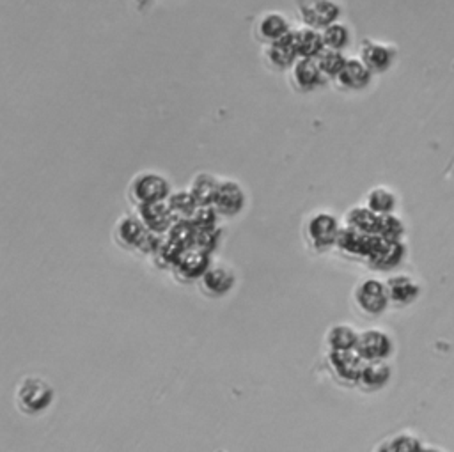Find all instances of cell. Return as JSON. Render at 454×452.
Instances as JSON below:
<instances>
[{
  "mask_svg": "<svg viewBox=\"0 0 454 452\" xmlns=\"http://www.w3.org/2000/svg\"><path fill=\"white\" fill-rule=\"evenodd\" d=\"M55 399V391L48 379L41 376H25L20 379L15 391V401L27 415H40L47 412Z\"/></svg>",
  "mask_w": 454,
  "mask_h": 452,
  "instance_id": "1",
  "label": "cell"
},
{
  "mask_svg": "<svg viewBox=\"0 0 454 452\" xmlns=\"http://www.w3.org/2000/svg\"><path fill=\"white\" fill-rule=\"evenodd\" d=\"M171 193V183L158 172H138L128 185V195L137 206L167 201Z\"/></svg>",
  "mask_w": 454,
  "mask_h": 452,
  "instance_id": "2",
  "label": "cell"
},
{
  "mask_svg": "<svg viewBox=\"0 0 454 452\" xmlns=\"http://www.w3.org/2000/svg\"><path fill=\"white\" fill-rule=\"evenodd\" d=\"M339 220L332 213L320 212L314 213L306 224V240L314 250L325 252L337 243L339 236Z\"/></svg>",
  "mask_w": 454,
  "mask_h": 452,
  "instance_id": "3",
  "label": "cell"
},
{
  "mask_svg": "<svg viewBox=\"0 0 454 452\" xmlns=\"http://www.w3.org/2000/svg\"><path fill=\"white\" fill-rule=\"evenodd\" d=\"M353 300L360 312L366 316H380L390 303L387 286L378 279H366L360 282L353 291Z\"/></svg>",
  "mask_w": 454,
  "mask_h": 452,
  "instance_id": "4",
  "label": "cell"
},
{
  "mask_svg": "<svg viewBox=\"0 0 454 452\" xmlns=\"http://www.w3.org/2000/svg\"><path fill=\"white\" fill-rule=\"evenodd\" d=\"M364 360L355 350H328L327 365L334 378L346 385H359Z\"/></svg>",
  "mask_w": 454,
  "mask_h": 452,
  "instance_id": "5",
  "label": "cell"
},
{
  "mask_svg": "<svg viewBox=\"0 0 454 452\" xmlns=\"http://www.w3.org/2000/svg\"><path fill=\"white\" fill-rule=\"evenodd\" d=\"M355 351L364 358L366 362L369 360H387L393 355L394 344L389 334L383 330H364L359 334V341H357Z\"/></svg>",
  "mask_w": 454,
  "mask_h": 452,
  "instance_id": "6",
  "label": "cell"
},
{
  "mask_svg": "<svg viewBox=\"0 0 454 452\" xmlns=\"http://www.w3.org/2000/svg\"><path fill=\"white\" fill-rule=\"evenodd\" d=\"M247 204V195L241 185L234 179H222L220 186H218L217 197H215L213 206L222 216H233L240 215Z\"/></svg>",
  "mask_w": 454,
  "mask_h": 452,
  "instance_id": "7",
  "label": "cell"
},
{
  "mask_svg": "<svg viewBox=\"0 0 454 452\" xmlns=\"http://www.w3.org/2000/svg\"><path fill=\"white\" fill-rule=\"evenodd\" d=\"M211 264H213L211 254L192 247L183 252L181 257H179V261L176 263V267L172 268V270H174L176 277H178L179 281L196 282L206 274V270Z\"/></svg>",
  "mask_w": 454,
  "mask_h": 452,
  "instance_id": "8",
  "label": "cell"
},
{
  "mask_svg": "<svg viewBox=\"0 0 454 452\" xmlns=\"http://www.w3.org/2000/svg\"><path fill=\"white\" fill-rule=\"evenodd\" d=\"M237 284L234 271L225 264H211L206 274L199 279V286L204 295L211 298H220L231 293V289Z\"/></svg>",
  "mask_w": 454,
  "mask_h": 452,
  "instance_id": "9",
  "label": "cell"
},
{
  "mask_svg": "<svg viewBox=\"0 0 454 452\" xmlns=\"http://www.w3.org/2000/svg\"><path fill=\"white\" fill-rule=\"evenodd\" d=\"M137 215L142 220L145 229L151 231V233L162 234V236L167 234L171 231L172 224L176 222L167 201L149 202V204L137 206Z\"/></svg>",
  "mask_w": 454,
  "mask_h": 452,
  "instance_id": "10",
  "label": "cell"
},
{
  "mask_svg": "<svg viewBox=\"0 0 454 452\" xmlns=\"http://www.w3.org/2000/svg\"><path fill=\"white\" fill-rule=\"evenodd\" d=\"M405 245L401 240H386L378 234L376 245L367 257V263L378 270H393L403 261Z\"/></svg>",
  "mask_w": 454,
  "mask_h": 452,
  "instance_id": "11",
  "label": "cell"
},
{
  "mask_svg": "<svg viewBox=\"0 0 454 452\" xmlns=\"http://www.w3.org/2000/svg\"><path fill=\"white\" fill-rule=\"evenodd\" d=\"M378 240V234H366L360 231L353 229V227H341L337 236V243L335 247L341 248L342 252L350 255H359V257H369L373 252L374 243Z\"/></svg>",
  "mask_w": 454,
  "mask_h": 452,
  "instance_id": "12",
  "label": "cell"
},
{
  "mask_svg": "<svg viewBox=\"0 0 454 452\" xmlns=\"http://www.w3.org/2000/svg\"><path fill=\"white\" fill-rule=\"evenodd\" d=\"M145 227L142 220L133 215H123L117 219L116 226H114V238L117 243L124 248H135L137 250L138 243L144 238Z\"/></svg>",
  "mask_w": 454,
  "mask_h": 452,
  "instance_id": "13",
  "label": "cell"
},
{
  "mask_svg": "<svg viewBox=\"0 0 454 452\" xmlns=\"http://www.w3.org/2000/svg\"><path fill=\"white\" fill-rule=\"evenodd\" d=\"M386 286L390 303H394V305H408V303L415 302L419 293H421L417 282L408 275H393L390 279H387Z\"/></svg>",
  "mask_w": 454,
  "mask_h": 452,
  "instance_id": "14",
  "label": "cell"
},
{
  "mask_svg": "<svg viewBox=\"0 0 454 452\" xmlns=\"http://www.w3.org/2000/svg\"><path fill=\"white\" fill-rule=\"evenodd\" d=\"M323 71H321L320 64H318L316 59L304 57L301 61H298L294 64L293 70V80L294 85L301 91H311V89H316L318 85L323 82Z\"/></svg>",
  "mask_w": 454,
  "mask_h": 452,
  "instance_id": "15",
  "label": "cell"
},
{
  "mask_svg": "<svg viewBox=\"0 0 454 452\" xmlns=\"http://www.w3.org/2000/svg\"><path fill=\"white\" fill-rule=\"evenodd\" d=\"M390 379V365L387 360H369L364 364L360 372L359 385L364 391H378L389 383Z\"/></svg>",
  "mask_w": 454,
  "mask_h": 452,
  "instance_id": "16",
  "label": "cell"
},
{
  "mask_svg": "<svg viewBox=\"0 0 454 452\" xmlns=\"http://www.w3.org/2000/svg\"><path fill=\"white\" fill-rule=\"evenodd\" d=\"M371 73L362 61H346L335 78L346 89H364L371 82Z\"/></svg>",
  "mask_w": 454,
  "mask_h": 452,
  "instance_id": "17",
  "label": "cell"
},
{
  "mask_svg": "<svg viewBox=\"0 0 454 452\" xmlns=\"http://www.w3.org/2000/svg\"><path fill=\"white\" fill-rule=\"evenodd\" d=\"M220 181L222 179L210 174V172H199V174L193 176L192 183H190V192L201 206L213 204Z\"/></svg>",
  "mask_w": 454,
  "mask_h": 452,
  "instance_id": "18",
  "label": "cell"
},
{
  "mask_svg": "<svg viewBox=\"0 0 454 452\" xmlns=\"http://www.w3.org/2000/svg\"><path fill=\"white\" fill-rule=\"evenodd\" d=\"M380 219L382 215L374 213L373 209H369L367 206H357L352 208L345 216V222L348 227L360 231L366 234H378L380 231Z\"/></svg>",
  "mask_w": 454,
  "mask_h": 452,
  "instance_id": "19",
  "label": "cell"
},
{
  "mask_svg": "<svg viewBox=\"0 0 454 452\" xmlns=\"http://www.w3.org/2000/svg\"><path fill=\"white\" fill-rule=\"evenodd\" d=\"M298 55L297 43H294V37H280V39L273 41L270 44L268 51H266V57H268L270 64L277 70H286L287 66H291L294 61V57Z\"/></svg>",
  "mask_w": 454,
  "mask_h": 452,
  "instance_id": "20",
  "label": "cell"
},
{
  "mask_svg": "<svg viewBox=\"0 0 454 452\" xmlns=\"http://www.w3.org/2000/svg\"><path fill=\"white\" fill-rule=\"evenodd\" d=\"M362 62L369 68L373 73H382L386 71L387 68L390 66V62H393V51L390 48L383 47L380 43H366L362 47Z\"/></svg>",
  "mask_w": 454,
  "mask_h": 452,
  "instance_id": "21",
  "label": "cell"
},
{
  "mask_svg": "<svg viewBox=\"0 0 454 452\" xmlns=\"http://www.w3.org/2000/svg\"><path fill=\"white\" fill-rule=\"evenodd\" d=\"M359 332L350 325H332L325 336L328 350H355Z\"/></svg>",
  "mask_w": 454,
  "mask_h": 452,
  "instance_id": "22",
  "label": "cell"
},
{
  "mask_svg": "<svg viewBox=\"0 0 454 452\" xmlns=\"http://www.w3.org/2000/svg\"><path fill=\"white\" fill-rule=\"evenodd\" d=\"M167 204L171 208L174 220H190L193 216V213H196L199 202L196 201V197H193L190 190L189 192L183 190V192L171 193L167 199Z\"/></svg>",
  "mask_w": 454,
  "mask_h": 452,
  "instance_id": "23",
  "label": "cell"
},
{
  "mask_svg": "<svg viewBox=\"0 0 454 452\" xmlns=\"http://www.w3.org/2000/svg\"><path fill=\"white\" fill-rule=\"evenodd\" d=\"M396 195H394L390 190L383 188V186H378V188H373L366 197V206L369 209H373L378 215H390L396 209Z\"/></svg>",
  "mask_w": 454,
  "mask_h": 452,
  "instance_id": "24",
  "label": "cell"
},
{
  "mask_svg": "<svg viewBox=\"0 0 454 452\" xmlns=\"http://www.w3.org/2000/svg\"><path fill=\"white\" fill-rule=\"evenodd\" d=\"M196 233H197V227L193 226L192 220H176V222L172 224L171 231L167 233V238L186 250V248L193 247Z\"/></svg>",
  "mask_w": 454,
  "mask_h": 452,
  "instance_id": "25",
  "label": "cell"
},
{
  "mask_svg": "<svg viewBox=\"0 0 454 452\" xmlns=\"http://www.w3.org/2000/svg\"><path fill=\"white\" fill-rule=\"evenodd\" d=\"M294 43H297L298 55H301V57L316 59L321 54V48H323V41L313 30H306V32L298 34L294 37Z\"/></svg>",
  "mask_w": 454,
  "mask_h": 452,
  "instance_id": "26",
  "label": "cell"
},
{
  "mask_svg": "<svg viewBox=\"0 0 454 452\" xmlns=\"http://www.w3.org/2000/svg\"><path fill=\"white\" fill-rule=\"evenodd\" d=\"M318 64H320L321 71H323L325 77H337L341 68L345 66V57L339 54L337 50H328L323 51L316 57Z\"/></svg>",
  "mask_w": 454,
  "mask_h": 452,
  "instance_id": "27",
  "label": "cell"
},
{
  "mask_svg": "<svg viewBox=\"0 0 454 452\" xmlns=\"http://www.w3.org/2000/svg\"><path fill=\"white\" fill-rule=\"evenodd\" d=\"M220 229L217 226L208 227V229H197L196 240H193V247L199 250L213 254V250L217 248V245L220 243Z\"/></svg>",
  "mask_w": 454,
  "mask_h": 452,
  "instance_id": "28",
  "label": "cell"
},
{
  "mask_svg": "<svg viewBox=\"0 0 454 452\" xmlns=\"http://www.w3.org/2000/svg\"><path fill=\"white\" fill-rule=\"evenodd\" d=\"M378 234L386 238V240H401L405 234V226L398 216H394V213H390V215H382Z\"/></svg>",
  "mask_w": 454,
  "mask_h": 452,
  "instance_id": "29",
  "label": "cell"
},
{
  "mask_svg": "<svg viewBox=\"0 0 454 452\" xmlns=\"http://www.w3.org/2000/svg\"><path fill=\"white\" fill-rule=\"evenodd\" d=\"M217 215L218 212L215 209L213 204H208V206L199 204L190 220H192V224L197 227V229H208V227L217 226Z\"/></svg>",
  "mask_w": 454,
  "mask_h": 452,
  "instance_id": "30",
  "label": "cell"
},
{
  "mask_svg": "<svg viewBox=\"0 0 454 452\" xmlns=\"http://www.w3.org/2000/svg\"><path fill=\"white\" fill-rule=\"evenodd\" d=\"M261 34L265 39L277 41L286 34V23L279 18V16H270L268 20H265L261 25Z\"/></svg>",
  "mask_w": 454,
  "mask_h": 452,
  "instance_id": "31",
  "label": "cell"
},
{
  "mask_svg": "<svg viewBox=\"0 0 454 452\" xmlns=\"http://www.w3.org/2000/svg\"><path fill=\"white\" fill-rule=\"evenodd\" d=\"M383 451H417L419 441L415 438L408 436V434H400V436L393 438L387 445H383Z\"/></svg>",
  "mask_w": 454,
  "mask_h": 452,
  "instance_id": "32",
  "label": "cell"
},
{
  "mask_svg": "<svg viewBox=\"0 0 454 452\" xmlns=\"http://www.w3.org/2000/svg\"><path fill=\"white\" fill-rule=\"evenodd\" d=\"M346 43H348V34H346V29H342V27H330L325 32V44H328L334 50H339Z\"/></svg>",
  "mask_w": 454,
  "mask_h": 452,
  "instance_id": "33",
  "label": "cell"
}]
</instances>
